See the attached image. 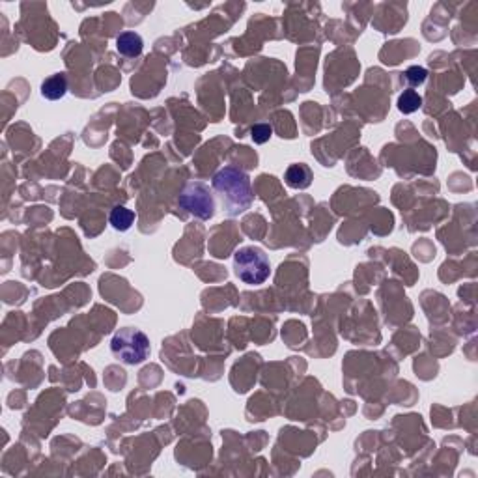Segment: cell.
I'll return each instance as SVG.
<instances>
[{
	"label": "cell",
	"mask_w": 478,
	"mask_h": 478,
	"mask_svg": "<svg viewBox=\"0 0 478 478\" xmlns=\"http://www.w3.org/2000/svg\"><path fill=\"white\" fill-rule=\"evenodd\" d=\"M179 206L187 213L194 215L196 219L207 220L215 215V198L206 183L202 181H189L179 194Z\"/></svg>",
	"instance_id": "cell-4"
},
{
	"label": "cell",
	"mask_w": 478,
	"mask_h": 478,
	"mask_svg": "<svg viewBox=\"0 0 478 478\" xmlns=\"http://www.w3.org/2000/svg\"><path fill=\"white\" fill-rule=\"evenodd\" d=\"M284 179L286 185L292 187V189H306L312 183V172L306 165L297 163V165H290L286 168Z\"/></svg>",
	"instance_id": "cell-6"
},
{
	"label": "cell",
	"mask_w": 478,
	"mask_h": 478,
	"mask_svg": "<svg viewBox=\"0 0 478 478\" xmlns=\"http://www.w3.org/2000/svg\"><path fill=\"white\" fill-rule=\"evenodd\" d=\"M111 352L124 365L135 366L144 363L150 357L152 345H150V339L140 329L124 327L113 337Z\"/></svg>",
	"instance_id": "cell-2"
},
{
	"label": "cell",
	"mask_w": 478,
	"mask_h": 478,
	"mask_svg": "<svg viewBox=\"0 0 478 478\" xmlns=\"http://www.w3.org/2000/svg\"><path fill=\"white\" fill-rule=\"evenodd\" d=\"M426 79H428V71H426V67L411 66L405 69V80H407L411 87H420V84H424Z\"/></svg>",
	"instance_id": "cell-10"
},
{
	"label": "cell",
	"mask_w": 478,
	"mask_h": 478,
	"mask_svg": "<svg viewBox=\"0 0 478 478\" xmlns=\"http://www.w3.org/2000/svg\"><path fill=\"white\" fill-rule=\"evenodd\" d=\"M116 49L122 56H127V58H135V56H140L142 54V49H144V41L140 38V34L137 32H122L116 38Z\"/></svg>",
	"instance_id": "cell-5"
},
{
	"label": "cell",
	"mask_w": 478,
	"mask_h": 478,
	"mask_svg": "<svg viewBox=\"0 0 478 478\" xmlns=\"http://www.w3.org/2000/svg\"><path fill=\"white\" fill-rule=\"evenodd\" d=\"M213 191L219 194L223 212L228 217H239L253 206V187L245 170L228 165L213 176Z\"/></svg>",
	"instance_id": "cell-1"
},
{
	"label": "cell",
	"mask_w": 478,
	"mask_h": 478,
	"mask_svg": "<svg viewBox=\"0 0 478 478\" xmlns=\"http://www.w3.org/2000/svg\"><path fill=\"white\" fill-rule=\"evenodd\" d=\"M420 106H422V98H420L415 90H411V88H409V90H404V93L398 98L400 113L413 114L417 113Z\"/></svg>",
	"instance_id": "cell-9"
},
{
	"label": "cell",
	"mask_w": 478,
	"mask_h": 478,
	"mask_svg": "<svg viewBox=\"0 0 478 478\" xmlns=\"http://www.w3.org/2000/svg\"><path fill=\"white\" fill-rule=\"evenodd\" d=\"M273 135V129L271 126H267V124H258V126H254L253 129H251V137H253V140L256 142V144H264V142H267V140L271 139Z\"/></svg>",
	"instance_id": "cell-11"
},
{
	"label": "cell",
	"mask_w": 478,
	"mask_h": 478,
	"mask_svg": "<svg viewBox=\"0 0 478 478\" xmlns=\"http://www.w3.org/2000/svg\"><path fill=\"white\" fill-rule=\"evenodd\" d=\"M109 223L114 230L118 232H127L135 223V213L131 209H127L126 206H114L109 215Z\"/></svg>",
	"instance_id": "cell-8"
},
{
	"label": "cell",
	"mask_w": 478,
	"mask_h": 478,
	"mask_svg": "<svg viewBox=\"0 0 478 478\" xmlns=\"http://www.w3.org/2000/svg\"><path fill=\"white\" fill-rule=\"evenodd\" d=\"M234 273L249 286L264 284L271 275V264L260 247H243L234 254Z\"/></svg>",
	"instance_id": "cell-3"
},
{
	"label": "cell",
	"mask_w": 478,
	"mask_h": 478,
	"mask_svg": "<svg viewBox=\"0 0 478 478\" xmlns=\"http://www.w3.org/2000/svg\"><path fill=\"white\" fill-rule=\"evenodd\" d=\"M41 95L49 101H58L62 100L67 92V79L64 73H56L47 77L43 82H41Z\"/></svg>",
	"instance_id": "cell-7"
}]
</instances>
